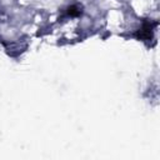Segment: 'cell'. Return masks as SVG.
<instances>
[{"mask_svg":"<svg viewBox=\"0 0 160 160\" xmlns=\"http://www.w3.org/2000/svg\"><path fill=\"white\" fill-rule=\"evenodd\" d=\"M151 30H152L151 24H150V22H145L144 26L141 28L140 32H139V38H141V39H146V40L150 39V38H151Z\"/></svg>","mask_w":160,"mask_h":160,"instance_id":"1","label":"cell"},{"mask_svg":"<svg viewBox=\"0 0 160 160\" xmlns=\"http://www.w3.org/2000/svg\"><path fill=\"white\" fill-rule=\"evenodd\" d=\"M81 12V10H79V8L78 6H70L69 8V10H68V14L69 15H71V16H76V15H79Z\"/></svg>","mask_w":160,"mask_h":160,"instance_id":"2","label":"cell"}]
</instances>
